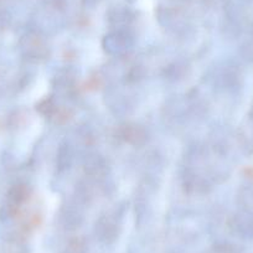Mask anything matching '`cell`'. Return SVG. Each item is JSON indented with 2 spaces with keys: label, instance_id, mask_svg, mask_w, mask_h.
<instances>
[{
  "label": "cell",
  "instance_id": "1",
  "mask_svg": "<svg viewBox=\"0 0 253 253\" xmlns=\"http://www.w3.org/2000/svg\"><path fill=\"white\" fill-rule=\"evenodd\" d=\"M134 40L126 30H116L108 34L103 40V47L107 53L113 56L123 55L132 48Z\"/></svg>",
  "mask_w": 253,
  "mask_h": 253
},
{
  "label": "cell",
  "instance_id": "2",
  "mask_svg": "<svg viewBox=\"0 0 253 253\" xmlns=\"http://www.w3.org/2000/svg\"><path fill=\"white\" fill-rule=\"evenodd\" d=\"M21 51L24 55L33 60H45L48 56V50L42 38L38 33H28L20 40Z\"/></svg>",
  "mask_w": 253,
  "mask_h": 253
},
{
  "label": "cell",
  "instance_id": "3",
  "mask_svg": "<svg viewBox=\"0 0 253 253\" xmlns=\"http://www.w3.org/2000/svg\"><path fill=\"white\" fill-rule=\"evenodd\" d=\"M121 226L114 215H104L96 222V237L103 243H113L118 238Z\"/></svg>",
  "mask_w": 253,
  "mask_h": 253
},
{
  "label": "cell",
  "instance_id": "4",
  "mask_svg": "<svg viewBox=\"0 0 253 253\" xmlns=\"http://www.w3.org/2000/svg\"><path fill=\"white\" fill-rule=\"evenodd\" d=\"M119 134L124 142L133 147H142L148 140L147 130L142 126L135 123H128L122 126V128L119 129Z\"/></svg>",
  "mask_w": 253,
  "mask_h": 253
},
{
  "label": "cell",
  "instance_id": "5",
  "mask_svg": "<svg viewBox=\"0 0 253 253\" xmlns=\"http://www.w3.org/2000/svg\"><path fill=\"white\" fill-rule=\"evenodd\" d=\"M107 163L102 155L91 153L84 160V170L92 179H102L107 174Z\"/></svg>",
  "mask_w": 253,
  "mask_h": 253
},
{
  "label": "cell",
  "instance_id": "6",
  "mask_svg": "<svg viewBox=\"0 0 253 253\" xmlns=\"http://www.w3.org/2000/svg\"><path fill=\"white\" fill-rule=\"evenodd\" d=\"M30 193H31L30 187H29L26 184L14 185V186L9 190V194H8V199H9V203H10V206L16 208V206L25 203V201L29 199V196H30Z\"/></svg>",
  "mask_w": 253,
  "mask_h": 253
},
{
  "label": "cell",
  "instance_id": "7",
  "mask_svg": "<svg viewBox=\"0 0 253 253\" xmlns=\"http://www.w3.org/2000/svg\"><path fill=\"white\" fill-rule=\"evenodd\" d=\"M61 221H62L65 227L74 230V228H77L81 225L82 215L77 209L66 206V208L63 209L62 213H61Z\"/></svg>",
  "mask_w": 253,
  "mask_h": 253
},
{
  "label": "cell",
  "instance_id": "8",
  "mask_svg": "<svg viewBox=\"0 0 253 253\" xmlns=\"http://www.w3.org/2000/svg\"><path fill=\"white\" fill-rule=\"evenodd\" d=\"M57 169L58 171H65L66 169H69L70 165L72 163V150L67 143H62L60 145V149L57 153Z\"/></svg>",
  "mask_w": 253,
  "mask_h": 253
},
{
  "label": "cell",
  "instance_id": "9",
  "mask_svg": "<svg viewBox=\"0 0 253 253\" xmlns=\"http://www.w3.org/2000/svg\"><path fill=\"white\" fill-rule=\"evenodd\" d=\"M87 243L84 238L74 237L66 246V253H86Z\"/></svg>",
  "mask_w": 253,
  "mask_h": 253
},
{
  "label": "cell",
  "instance_id": "10",
  "mask_svg": "<svg viewBox=\"0 0 253 253\" xmlns=\"http://www.w3.org/2000/svg\"><path fill=\"white\" fill-rule=\"evenodd\" d=\"M36 108H38L39 112H40L41 114H43V116L52 117V114L55 113V111L57 109V106H56L55 102L51 98H45L43 101H41L40 103L38 104Z\"/></svg>",
  "mask_w": 253,
  "mask_h": 253
},
{
  "label": "cell",
  "instance_id": "11",
  "mask_svg": "<svg viewBox=\"0 0 253 253\" xmlns=\"http://www.w3.org/2000/svg\"><path fill=\"white\" fill-rule=\"evenodd\" d=\"M212 253H235V250L230 245H217L213 247Z\"/></svg>",
  "mask_w": 253,
  "mask_h": 253
}]
</instances>
